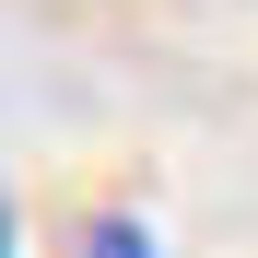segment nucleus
Wrapping results in <instances>:
<instances>
[{"instance_id": "obj_1", "label": "nucleus", "mask_w": 258, "mask_h": 258, "mask_svg": "<svg viewBox=\"0 0 258 258\" xmlns=\"http://www.w3.org/2000/svg\"><path fill=\"white\" fill-rule=\"evenodd\" d=\"M82 258H153V235H141V223H94V246H82Z\"/></svg>"}]
</instances>
